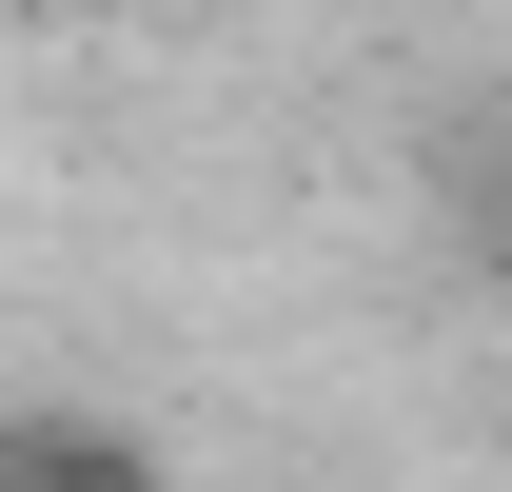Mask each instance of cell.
I'll list each match as a JSON object with an SVG mask.
<instances>
[{"label":"cell","instance_id":"6da1fadb","mask_svg":"<svg viewBox=\"0 0 512 492\" xmlns=\"http://www.w3.org/2000/svg\"><path fill=\"white\" fill-rule=\"evenodd\" d=\"M0 492H178V473H158V433L79 414V394H0Z\"/></svg>","mask_w":512,"mask_h":492}]
</instances>
